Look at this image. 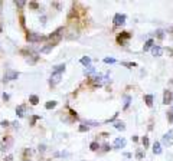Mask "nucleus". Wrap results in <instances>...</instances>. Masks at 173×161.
<instances>
[{"instance_id":"5","label":"nucleus","mask_w":173,"mask_h":161,"mask_svg":"<svg viewBox=\"0 0 173 161\" xmlns=\"http://www.w3.org/2000/svg\"><path fill=\"white\" fill-rule=\"evenodd\" d=\"M126 19H127V16H126V15L117 13V15L114 16V19H113V22H114V26H116V28H118V26H123V25L126 23Z\"/></svg>"},{"instance_id":"23","label":"nucleus","mask_w":173,"mask_h":161,"mask_svg":"<svg viewBox=\"0 0 173 161\" xmlns=\"http://www.w3.org/2000/svg\"><path fill=\"white\" fill-rule=\"evenodd\" d=\"M56 104H58L56 101H48V102L45 104V108H46V109H52V108L56 106Z\"/></svg>"},{"instance_id":"35","label":"nucleus","mask_w":173,"mask_h":161,"mask_svg":"<svg viewBox=\"0 0 173 161\" xmlns=\"http://www.w3.org/2000/svg\"><path fill=\"white\" fill-rule=\"evenodd\" d=\"M136 157H137L139 160H141V158L144 157V154H143V151H141V150H139V151L136 152Z\"/></svg>"},{"instance_id":"14","label":"nucleus","mask_w":173,"mask_h":161,"mask_svg":"<svg viewBox=\"0 0 173 161\" xmlns=\"http://www.w3.org/2000/svg\"><path fill=\"white\" fill-rule=\"evenodd\" d=\"M28 56H29V58H26V61H28V62H29L30 65H32V63H35V62H36L38 59H39V56H38L36 53H29Z\"/></svg>"},{"instance_id":"9","label":"nucleus","mask_w":173,"mask_h":161,"mask_svg":"<svg viewBox=\"0 0 173 161\" xmlns=\"http://www.w3.org/2000/svg\"><path fill=\"white\" fill-rule=\"evenodd\" d=\"M61 78H62V73H58V72H53L52 75H51V85H56V84H59L61 82Z\"/></svg>"},{"instance_id":"17","label":"nucleus","mask_w":173,"mask_h":161,"mask_svg":"<svg viewBox=\"0 0 173 161\" xmlns=\"http://www.w3.org/2000/svg\"><path fill=\"white\" fill-rule=\"evenodd\" d=\"M16 115H18L19 118H22V117L25 115V105H19V106L16 108Z\"/></svg>"},{"instance_id":"15","label":"nucleus","mask_w":173,"mask_h":161,"mask_svg":"<svg viewBox=\"0 0 173 161\" xmlns=\"http://www.w3.org/2000/svg\"><path fill=\"white\" fill-rule=\"evenodd\" d=\"M114 128L118 129V131H124L126 129V124L123 121H117V122H114Z\"/></svg>"},{"instance_id":"30","label":"nucleus","mask_w":173,"mask_h":161,"mask_svg":"<svg viewBox=\"0 0 173 161\" xmlns=\"http://www.w3.org/2000/svg\"><path fill=\"white\" fill-rule=\"evenodd\" d=\"M101 79H103V75H98V76H94V78H93V82H94V84H101Z\"/></svg>"},{"instance_id":"20","label":"nucleus","mask_w":173,"mask_h":161,"mask_svg":"<svg viewBox=\"0 0 173 161\" xmlns=\"http://www.w3.org/2000/svg\"><path fill=\"white\" fill-rule=\"evenodd\" d=\"M94 72H95V68L91 66V65L86 66V68H84V73H85V75H91V73H94Z\"/></svg>"},{"instance_id":"33","label":"nucleus","mask_w":173,"mask_h":161,"mask_svg":"<svg viewBox=\"0 0 173 161\" xmlns=\"http://www.w3.org/2000/svg\"><path fill=\"white\" fill-rule=\"evenodd\" d=\"M85 125H91V127H95V125H100L97 121H86L85 122Z\"/></svg>"},{"instance_id":"10","label":"nucleus","mask_w":173,"mask_h":161,"mask_svg":"<svg viewBox=\"0 0 173 161\" xmlns=\"http://www.w3.org/2000/svg\"><path fill=\"white\" fill-rule=\"evenodd\" d=\"M150 51H151V55L156 56V58H159V56L163 55V48H160V46H157V45H154Z\"/></svg>"},{"instance_id":"4","label":"nucleus","mask_w":173,"mask_h":161,"mask_svg":"<svg viewBox=\"0 0 173 161\" xmlns=\"http://www.w3.org/2000/svg\"><path fill=\"white\" fill-rule=\"evenodd\" d=\"M13 145V138L12 137H6L3 141H2V145H0V150H2L3 152H6L7 150H10Z\"/></svg>"},{"instance_id":"6","label":"nucleus","mask_w":173,"mask_h":161,"mask_svg":"<svg viewBox=\"0 0 173 161\" xmlns=\"http://www.w3.org/2000/svg\"><path fill=\"white\" fill-rule=\"evenodd\" d=\"M172 101H173V94L166 89V91L163 92V104H164V105H170Z\"/></svg>"},{"instance_id":"12","label":"nucleus","mask_w":173,"mask_h":161,"mask_svg":"<svg viewBox=\"0 0 173 161\" xmlns=\"http://www.w3.org/2000/svg\"><path fill=\"white\" fill-rule=\"evenodd\" d=\"M153 154H156V155L162 154V144H160L159 141H156V142L153 144Z\"/></svg>"},{"instance_id":"32","label":"nucleus","mask_w":173,"mask_h":161,"mask_svg":"<svg viewBox=\"0 0 173 161\" xmlns=\"http://www.w3.org/2000/svg\"><path fill=\"white\" fill-rule=\"evenodd\" d=\"M29 6H30L32 9H35V10H38V9H39V5H38L36 2H29Z\"/></svg>"},{"instance_id":"41","label":"nucleus","mask_w":173,"mask_h":161,"mask_svg":"<svg viewBox=\"0 0 173 161\" xmlns=\"http://www.w3.org/2000/svg\"><path fill=\"white\" fill-rule=\"evenodd\" d=\"M2 10H3V2L0 0V15H2Z\"/></svg>"},{"instance_id":"29","label":"nucleus","mask_w":173,"mask_h":161,"mask_svg":"<svg viewBox=\"0 0 173 161\" xmlns=\"http://www.w3.org/2000/svg\"><path fill=\"white\" fill-rule=\"evenodd\" d=\"M15 5H16L19 9H22V7L26 6V2H23V0H19V2H15Z\"/></svg>"},{"instance_id":"43","label":"nucleus","mask_w":173,"mask_h":161,"mask_svg":"<svg viewBox=\"0 0 173 161\" xmlns=\"http://www.w3.org/2000/svg\"><path fill=\"white\" fill-rule=\"evenodd\" d=\"M39 151L43 152V151H45V145H39Z\"/></svg>"},{"instance_id":"2","label":"nucleus","mask_w":173,"mask_h":161,"mask_svg":"<svg viewBox=\"0 0 173 161\" xmlns=\"http://www.w3.org/2000/svg\"><path fill=\"white\" fill-rule=\"evenodd\" d=\"M26 39H28V42H30V43H36V42L45 40L46 38H45V36H42V35H39V33H35V32H29V33L26 35Z\"/></svg>"},{"instance_id":"24","label":"nucleus","mask_w":173,"mask_h":161,"mask_svg":"<svg viewBox=\"0 0 173 161\" xmlns=\"http://www.w3.org/2000/svg\"><path fill=\"white\" fill-rule=\"evenodd\" d=\"M156 36H157L159 39H163V38H164V30H162V29H157V30H156Z\"/></svg>"},{"instance_id":"3","label":"nucleus","mask_w":173,"mask_h":161,"mask_svg":"<svg viewBox=\"0 0 173 161\" xmlns=\"http://www.w3.org/2000/svg\"><path fill=\"white\" fill-rule=\"evenodd\" d=\"M18 78H19V72H16V71H13V69H7L6 73H5L3 81H5V82H10V81H15V79H18Z\"/></svg>"},{"instance_id":"19","label":"nucleus","mask_w":173,"mask_h":161,"mask_svg":"<svg viewBox=\"0 0 173 161\" xmlns=\"http://www.w3.org/2000/svg\"><path fill=\"white\" fill-rule=\"evenodd\" d=\"M144 102L147 106H153V95H146L144 96Z\"/></svg>"},{"instance_id":"46","label":"nucleus","mask_w":173,"mask_h":161,"mask_svg":"<svg viewBox=\"0 0 173 161\" xmlns=\"http://www.w3.org/2000/svg\"><path fill=\"white\" fill-rule=\"evenodd\" d=\"M0 32H2V25H0Z\"/></svg>"},{"instance_id":"16","label":"nucleus","mask_w":173,"mask_h":161,"mask_svg":"<svg viewBox=\"0 0 173 161\" xmlns=\"http://www.w3.org/2000/svg\"><path fill=\"white\" fill-rule=\"evenodd\" d=\"M79 62H81V63L86 68V66H90V65H91V58H90V56H84V58H81V61H79Z\"/></svg>"},{"instance_id":"36","label":"nucleus","mask_w":173,"mask_h":161,"mask_svg":"<svg viewBox=\"0 0 173 161\" xmlns=\"http://www.w3.org/2000/svg\"><path fill=\"white\" fill-rule=\"evenodd\" d=\"M167 118H169V122H172V124H173V111L167 114Z\"/></svg>"},{"instance_id":"34","label":"nucleus","mask_w":173,"mask_h":161,"mask_svg":"<svg viewBox=\"0 0 173 161\" xmlns=\"http://www.w3.org/2000/svg\"><path fill=\"white\" fill-rule=\"evenodd\" d=\"M104 62H105V63H116V59H114V58H105Z\"/></svg>"},{"instance_id":"18","label":"nucleus","mask_w":173,"mask_h":161,"mask_svg":"<svg viewBox=\"0 0 173 161\" xmlns=\"http://www.w3.org/2000/svg\"><path fill=\"white\" fill-rule=\"evenodd\" d=\"M65 63H62V65H56V66H53V72H58V73H62L64 71H65Z\"/></svg>"},{"instance_id":"39","label":"nucleus","mask_w":173,"mask_h":161,"mask_svg":"<svg viewBox=\"0 0 173 161\" xmlns=\"http://www.w3.org/2000/svg\"><path fill=\"white\" fill-rule=\"evenodd\" d=\"M3 161H13V157H12V155H7V157L3 160Z\"/></svg>"},{"instance_id":"13","label":"nucleus","mask_w":173,"mask_h":161,"mask_svg":"<svg viewBox=\"0 0 173 161\" xmlns=\"http://www.w3.org/2000/svg\"><path fill=\"white\" fill-rule=\"evenodd\" d=\"M153 46H154V40H153V39H149V40L144 43V46H143V51H144V52H147V51H150Z\"/></svg>"},{"instance_id":"48","label":"nucleus","mask_w":173,"mask_h":161,"mask_svg":"<svg viewBox=\"0 0 173 161\" xmlns=\"http://www.w3.org/2000/svg\"><path fill=\"white\" fill-rule=\"evenodd\" d=\"M172 104H173V102H172Z\"/></svg>"},{"instance_id":"47","label":"nucleus","mask_w":173,"mask_h":161,"mask_svg":"<svg viewBox=\"0 0 173 161\" xmlns=\"http://www.w3.org/2000/svg\"><path fill=\"white\" fill-rule=\"evenodd\" d=\"M23 161H32V160H23Z\"/></svg>"},{"instance_id":"8","label":"nucleus","mask_w":173,"mask_h":161,"mask_svg":"<svg viewBox=\"0 0 173 161\" xmlns=\"http://www.w3.org/2000/svg\"><path fill=\"white\" fill-rule=\"evenodd\" d=\"M163 142H164L166 145H170V144L173 142V129H170L169 132H166V134L163 135Z\"/></svg>"},{"instance_id":"11","label":"nucleus","mask_w":173,"mask_h":161,"mask_svg":"<svg viewBox=\"0 0 173 161\" xmlns=\"http://www.w3.org/2000/svg\"><path fill=\"white\" fill-rule=\"evenodd\" d=\"M130 38H131V35H130L128 32H123V33L117 38V40H118V43L124 45V39H130Z\"/></svg>"},{"instance_id":"44","label":"nucleus","mask_w":173,"mask_h":161,"mask_svg":"<svg viewBox=\"0 0 173 161\" xmlns=\"http://www.w3.org/2000/svg\"><path fill=\"white\" fill-rule=\"evenodd\" d=\"M167 52H169L170 56H173V49H167Z\"/></svg>"},{"instance_id":"31","label":"nucleus","mask_w":173,"mask_h":161,"mask_svg":"<svg viewBox=\"0 0 173 161\" xmlns=\"http://www.w3.org/2000/svg\"><path fill=\"white\" fill-rule=\"evenodd\" d=\"M78 129H79V132H85V131H88V129H90V127L84 124V125H81V127H79Z\"/></svg>"},{"instance_id":"21","label":"nucleus","mask_w":173,"mask_h":161,"mask_svg":"<svg viewBox=\"0 0 173 161\" xmlns=\"http://www.w3.org/2000/svg\"><path fill=\"white\" fill-rule=\"evenodd\" d=\"M29 102H30L32 105H38V102H39L38 95H30V96H29Z\"/></svg>"},{"instance_id":"45","label":"nucleus","mask_w":173,"mask_h":161,"mask_svg":"<svg viewBox=\"0 0 173 161\" xmlns=\"http://www.w3.org/2000/svg\"><path fill=\"white\" fill-rule=\"evenodd\" d=\"M124 157H127V158H130V157H131V154H130V152H126V154H124Z\"/></svg>"},{"instance_id":"7","label":"nucleus","mask_w":173,"mask_h":161,"mask_svg":"<svg viewBox=\"0 0 173 161\" xmlns=\"http://www.w3.org/2000/svg\"><path fill=\"white\" fill-rule=\"evenodd\" d=\"M113 147H114L116 150L124 148V147H126V138H123V137H118V138H116V139H114V144H113Z\"/></svg>"},{"instance_id":"40","label":"nucleus","mask_w":173,"mask_h":161,"mask_svg":"<svg viewBox=\"0 0 173 161\" xmlns=\"http://www.w3.org/2000/svg\"><path fill=\"white\" fill-rule=\"evenodd\" d=\"M103 150H104V151H110V145H108V144H105V145L103 147Z\"/></svg>"},{"instance_id":"27","label":"nucleus","mask_w":173,"mask_h":161,"mask_svg":"<svg viewBox=\"0 0 173 161\" xmlns=\"http://www.w3.org/2000/svg\"><path fill=\"white\" fill-rule=\"evenodd\" d=\"M90 148H91V150H93V151H97V150H98V148H100V144H98V142H95V141H94V142H91V144H90Z\"/></svg>"},{"instance_id":"1","label":"nucleus","mask_w":173,"mask_h":161,"mask_svg":"<svg viewBox=\"0 0 173 161\" xmlns=\"http://www.w3.org/2000/svg\"><path fill=\"white\" fill-rule=\"evenodd\" d=\"M62 35H64V28H59V29H56L51 36H49V40H51V45L52 46H55L61 39H62Z\"/></svg>"},{"instance_id":"28","label":"nucleus","mask_w":173,"mask_h":161,"mask_svg":"<svg viewBox=\"0 0 173 161\" xmlns=\"http://www.w3.org/2000/svg\"><path fill=\"white\" fill-rule=\"evenodd\" d=\"M121 65H123V66H127V68H134V66H137V63H133V62H121Z\"/></svg>"},{"instance_id":"22","label":"nucleus","mask_w":173,"mask_h":161,"mask_svg":"<svg viewBox=\"0 0 173 161\" xmlns=\"http://www.w3.org/2000/svg\"><path fill=\"white\" fill-rule=\"evenodd\" d=\"M130 102H131V96L130 95H124V109H127L130 106Z\"/></svg>"},{"instance_id":"26","label":"nucleus","mask_w":173,"mask_h":161,"mask_svg":"<svg viewBox=\"0 0 173 161\" xmlns=\"http://www.w3.org/2000/svg\"><path fill=\"white\" fill-rule=\"evenodd\" d=\"M141 142H143V147H144V148H149V145H150V142H149V137H143Z\"/></svg>"},{"instance_id":"42","label":"nucleus","mask_w":173,"mask_h":161,"mask_svg":"<svg viewBox=\"0 0 173 161\" xmlns=\"http://www.w3.org/2000/svg\"><path fill=\"white\" fill-rule=\"evenodd\" d=\"M3 99H5V101H9V95H7V94H3Z\"/></svg>"},{"instance_id":"25","label":"nucleus","mask_w":173,"mask_h":161,"mask_svg":"<svg viewBox=\"0 0 173 161\" xmlns=\"http://www.w3.org/2000/svg\"><path fill=\"white\" fill-rule=\"evenodd\" d=\"M52 48H53V46H52V45L49 43L48 46H45V48H42V49H41V52H42V53H48V52H51V49H52Z\"/></svg>"},{"instance_id":"37","label":"nucleus","mask_w":173,"mask_h":161,"mask_svg":"<svg viewBox=\"0 0 173 161\" xmlns=\"http://www.w3.org/2000/svg\"><path fill=\"white\" fill-rule=\"evenodd\" d=\"M0 125H2V127H5V128H6V127H9V125H10V122H9V121L6 119V121H2V124H0Z\"/></svg>"},{"instance_id":"38","label":"nucleus","mask_w":173,"mask_h":161,"mask_svg":"<svg viewBox=\"0 0 173 161\" xmlns=\"http://www.w3.org/2000/svg\"><path fill=\"white\" fill-rule=\"evenodd\" d=\"M117 117H118V112H116V114H114V117H113V118H110V119H107V122H113V121H114V119H116V118H117Z\"/></svg>"}]
</instances>
